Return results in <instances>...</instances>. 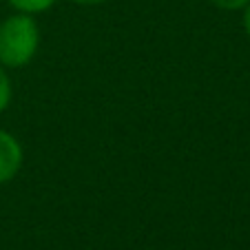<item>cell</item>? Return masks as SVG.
I'll return each mask as SVG.
<instances>
[{
	"mask_svg": "<svg viewBox=\"0 0 250 250\" xmlns=\"http://www.w3.org/2000/svg\"><path fill=\"white\" fill-rule=\"evenodd\" d=\"M73 2H78V5H100L104 0H73Z\"/></svg>",
	"mask_w": 250,
	"mask_h": 250,
	"instance_id": "obj_7",
	"label": "cell"
},
{
	"mask_svg": "<svg viewBox=\"0 0 250 250\" xmlns=\"http://www.w3.org/2000/svg\"><path fill=\"white\" fill-rule=\"evenodd\" d=\"M208 2H212L215 7H219V9H244L246 5H250V0H208Z\"/></svg>",
	"mask_w": 250,
	"mask_h": 250,
	"instance_id": "obj_5",
	"label": "cell"
},
{
	"mask_svg": "<svg viewBox=\"0 0 250 250\" xmlns=\"http://www.w3.org/2000/svg\"><path fill=\"white\" fill-rule=\"evenodd\" d=\"M244 29H246V33H248V38H250V5L244 7Z\"/></svg>",
	"mask_w": 250,
	"mask_h": 250,
	"instance_id": "obj_6",
	"label": "cell"
},
{
	"mask_svg": "<svg viewBox=\"0 0 250 250\" xmlns=\"http://www.w3.org/2000/svg\"><path fill=\"white\" fill-rule=\"evenodd\" d=\"M9 2L22 14H38V11L49 9L56 0H9Z\"/></svg>",
	"mask_w": 250,
	"mask_h": 250,
	"instance_id": "obj_3",
	"label": "cell"
},
{
	"mask_svg": "<svg viewBox=\"0 0 250 250\" xmlns=\"http://www.w3.org/2000/svg\"><path fill=\"white\" fill-rule=\"evenodd\" d=\"M40 31L29 14H16L0 22V64L18 69L36 56Z\"/></svg>",
	"mask_w": 250,
	"mask_h": 250,
	"instance_id": "obj_1",
	"label": "cell"
},
{
	"mask_svg": "<svg viewBox=\"0 0 250 250\" xmlns=\"http://www.w3.org/2000/svg\"><path fill=\"white\" fill-rule=\"evenodd\" d=\"M22 166V146L11 133L0 131V184L14 180Z\"/></svg>",
	"mask_w": 250,
	"mask_h": 250,
	"instance_id": "obj_2",
	"label": "cell"
},
{
	"mask_svg": "<svg viewBox=\"0 0 250 250\" xmlns=\"http://www.w3.org/2000/svg\"><path fill=\"white\" fill-rule=\"evenodd\" d=\"M9 100H11V82H9V78H7L2 64H0V113L7 109Z\"/></svg>",
	"mask_w": 250,
	"mask_h": 250,
	"instance_id": "obj_4",
	"label": "cell"
}]
</instances>
